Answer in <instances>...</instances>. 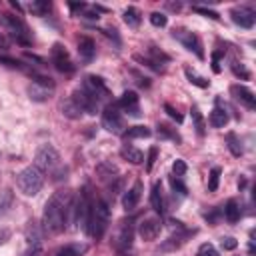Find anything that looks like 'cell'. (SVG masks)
<instances>
[{
  "instance_id": "obj_38",
  "label": "cell",
  "mask_w": 256,
  "mask_h": 256,
  "mask_svg": "<svg viewBox=\"0 0 256 256\" xmlns=\"http://www.w3.org/2000/svg\"><path fill=\"white\" fill-rule=\"evenodd\" d=\"M172 170H174V176H176V178H180V176H184V174H186L188 166H186V162H184V160L176 158V160H174V164H172Z\"/></svg>"
},
{
  "instance_id": "obj_10",
  "label": "cell",
  "mask_w": 256,
  "mask_h": 256,
  "mask_svg": "<svg viewBox=\"0 0 256 256\" xmlns=\"http://www.w3.org/2000/svg\"><path fill=\"white\" fill-rule=\"evenodd\" d=\"M82 90H86V92H88L92 98H96L98 102H102V100H106V98L110 96V92H108L104 80H102L100 76H94V74H88V76L84 78Z\"/></svg>"
},
{
  "instance_id": "obj_41",
  "label": "cell",
  "mask_w": 256,
  "mask_h": 256,
  "mask_svg": "<svg viewBox=\"0 0 256 256\" xmlns=\"http://www.w3.org/2000/svg\"><path fill=\"white\" fill-rule=\"evenodd\" d=\"M30 10L36 12V14H46L50 10V2H32L30 4Z\"/></svg>"
},
{
  "instance_id": "obj_46",
  "label": "cell",
  "mask_w": 256,
  "mask_h": 256,
  "mask_svg": "<svg viewBox=\"0 0 256 256\" xmlns=\"http://www.w3.org/2000/svg\"><path fill=\"white\" fill-rule=\"evenodd\" d=\"M0 64H6L10 68H22V62L16 58H10V56H0Z\"/></svg>"
},
{
  "instance_id": "obj_42",
  "label": "cell",
  "mask_w": 256,
  "mask_h": 256,
  "mask_svg": "<svg viewBox=\"0 0 256 256\" xmlns=\"http://www.w3.org/2000/svg\"><path fill=\"white\" fill-rule=\"evenodd\" d=\"M194 12H198V14L206 16V18H212V20H218V18H220V14H218L216 10H210V8H202V6H194Z\"/></svg>"
},
{
  "instance_id": "obj_25",
  "label": "cell",
  "mask_w": 256,
  "mask_h": 256,
  "mask_svg": "<svg viewBox=\"0 0 256 256\" xmlns=\"http://www.w3.org/2000/svg\"><path fill=\"white\" fill-rule=\"evenodd\" d=\"M96 172H98L100 180L108 182V180H114V178H116V174H118V168H116L112 162H100V164L96 166Z\"/></svg>"
},
{
  "instance_id": "obj_47",
  "label": "cell",
  "mask_w": 256,
  "mask_h": 256,
  "mask_svg": "<svg viewBox=\"0 0 256 256\" xmlns=\"http://www.w3.org/2000/svg\"><path fill=\"white\" fill-rule=\"evenodd\" d=\"M164 110L168 112V116H170V118H174L176 122H182V114H180V112H178L174 106H170V104H164Z\"/></svg>"
},
{
  "instance_id": "obj_4",
  "label": "cell",
  "mask_w": 256,
  "mask_h": 256,
  "mask_svg": "<svg viewBox=\"0 0 256 256\" xmlns=\"http://www.w3.org/2000/svg\"><path fill=\"white\" fill-rule=\"evenodd\" d=\"M2 22H4L6 30L10 32V36H12L18 44L28 46V44L32 42L30 30H28V26L24 24V20H22L20 16H16V14H4V16H2Z\"/></svg>"
},
{
  "instance_id": "obj_21",
  "label": "cell",
  "mask_w": 256,
  "mask_h": 256,
  "mask_svg": "<svg viewBox=\"0 0 256 256\" xmlns=\"http://www.w3.org/2000/svg\"><path fill=\"white\" fill-rule=\"evenodd\" d=\"M226 122H228V112H226V108L222 106V102L218 100V106L210 112V126H214V128H224Z\"/></svg>"
},
{
  "instance_id": "obj_16",
  "label": "cell",
  "mask_w": 256,
  "mask_h": 256,
  "mask_svg": "<svg viewBox=\"0 0 256 256\" xmlns=\"http://www.w3.org/2000/svg\"><path fill=\"white\" fill-rule=\"evenodd\" d=\"M72 98L82 106V110L84 112H88V114H96L98 110H100V102L96 100V98H92L86 90H82V88H78L74 94H72Z\"/></svg>"
},
{
  "instance_id": "obj_18",
  "label": "cell",
  "mask_w": 256,
  "mask_h": 256,
  "mask_svg": "<svg viewBox=\"0 0 256 256\" xmlns=\"http://www.w3.org/2000/svg\"><path fill=\"white\" fill-rule=\"evenodd\" d=\"M52 92H54V88H52V86H46V84L32 82V84L28 86V96H30V100H34V102H46V100L52 96Z\"/></svg>"
},
{
  "instance_id": "obj_31",
  "label": "cell",
  "mask_w": 256,
  "mask_h": 256,
  "mask_svg": "<svg viewBox=\"0 0 256 256\" xmlns=\"http://www.w3.org/2000/svg\"><path fill=\"white\" fill-rule=\"evenodd\" d=\"M184 74H186V78H188L192 84H196V86H200V88H206V86H208V80L202 78V76H198L192 68H184Z\"/></svg>"
},
{
  "instance_id": "obj_24",
  "label": "cell",
  "mask_w": 256,
  "mask_h": 256,
  "mask_svg": "<svg viewBox=\"0 0 256 256\" xmlns=\"http://www.w3.org/2000/svg\"><path fill=\"white\" fill-rule=\"evenodd\" d=\"M240 216H242V210H240V204L234 200V198H230L228 202H226V206H224V218L228 220V222H238L240 220Z\"/></svg>"
},
{
  "instance_id": "obj_44",
  "label": "cell",
  "mask_w": 256,
  "mask_h": 256,
  "mask_svg": "<svg viewBox=\"0 0 256 256\" xmlns=\"http://www.w3.org/2000/svg\"><path fill=\"white\" fill-rule=\"evenodd\" d=\"M156 156H158V148L152 146L150 152H148V158H146V170H148V172L152 170V166H154V162H156Z\"/></svg>"
},
{
  "instance_id": "obj_27",
  "label": "cell",
  "mask_w": 256,
  "mask_h": 256,
  "mask_svg": "<svg viewBox=\"0 0 256 256\" xmlns=\"http://www.w3.org/2000/svg\"><path fill=\"white\" fill-rule=\"evenodd\" d=\"M226 146H228V150H230V154L232 156H242V144H240V138L234 134V132H228L226 134Z\"/></svg>"
},
{
  "instance_id": "obj_34",
  "label": "cell",
  "mask_w": 256,
  "mask_h": 256,
  "mask_svg": "<svg viewBox=\"0 0 256 256\" xmlns=\"http://www.w3.org/2000/svg\"><path fill=\"white\" fill-rule=\"evenodd\" d=\"M148 54L152 56V62H154V64H160V62H168V60H170L168 54H164V52L158 50L156 46H150V48H148Z\"/></svg>"
},
{
  "instance_id": "obj_9",
  "label": "cell",
  "mask_w": 256,
  "mask_h": 256,
  "mask_svg": "<svg viewBox=\"0 0 256 256\" xmlns=\"http://www.w3.org/2000/svg\"><path fill=\"white\" fill-rule=\"evenodd\" d=\"M172 36H174L186 50L194 52L198 58H204L202 42H200V38H198L194 32H190V30H186V28H174V30H172Z\"/></svg>"
},
{
  "instance_id": "obj_29",
  "label": "cell",
  "mask_w": 256,
  "mask_h": 256,
  "mask_svg": "<svg viewBox=\"0 0 256 256\" xmlns=\"http://www.w3.org/2000/svg\"><path fill=\"white\" fill-rule=\"evenodd\" d=\"M190 114H192V122H194L196 134H198V136H204V132H206V122H204V118H202V114H200L198 106H192Z\"/></svg>"
},
{
  "instance_id": "obj_15",
  "label": "cell",
  "mask_w": 256,
  "mask_h": 256,
  "mask_svg": "<svg viewBox=\"0 0 256 256\" xmlns=\"http://www.w3.org/2000/svg\"><path fill=\"white\" fill-rule=\"evenodd\" d=\"M116 106H118V108H122V110H124L126 114H130V116H140L138 96H136V92H132V90H126V92L118 98Z\"/></svg>"
},
{
  "instance_id": "obj_32",
  "label": "cell",
  "mask_w": 256,
  "mask_h": 256,
  "mask_svg": "<svg viewBox=\"0 0 256 256\" xmlns=\"http://www.w3.org/2000/svg\"><path fill=\"white\" fill-rule=\"evenodd\" d=\"M158 136H162V138H170V140H174V142H180L182 138L178 136V132H174L168 124H158Z\"/></svg>"
},
{
  "instance_id": "obj_11",
  "label": "cell",
  "mask_w": 256,
  "mask_h": 256,
  "mask_svg": "<svg viewBox=\"0 0 256 256\" xmlns=\"http://www.w3.org/2000/svg\"><path fill=\"white\" fill-rule=\"evenodd\" d=\"M230 16H232V22L238 24L240 28H252L256 22V12L250 6H236L230 10Z\"/></svg>"
},
{
  "instance_id": "obj_12",
  "label": "cell",
  "mask_w": 256,
  "mask_h": 256,
  "mask_svg": "<svg viewBox=\"0 0 256 256\" xmlns=\"http://www.w3.org/2000/svg\"><path fill=\"white\" fill-rule=\"evenodd\" d=\"M52 62H54L56 70H60V72H66V74L74 72V64H72L66 48L62 44H58V42L52 46Z\"/></svg>"
},
{
  "instance_id": "obj_35",
  "label": "cell",
  "mask_w": 256,
  "mask_h": 256,
  "mask_svg": "<svg viewBox=\"0 0 256 256\" xmlns=\"http://www.w3.org/2000/svg\"><path fill=\"white\" fill-rule=\"evenodd\" d=\"M182 242H184L182 236H170V238L162 244V250H166V252H168V250H176V248L182 246Z\"/></svg>"
},
{
  "instance_id": "obj_5",
  "label": "cell",
  "mask_w": 256,
  "mask_h": 256,
  "mask_svg": "<svg viewBox=\"0 0 256 256\" xmlns=\"http://www.w3.org/2000/svg\"><path fill=\"white\" fill-rule=\"evenodd\" d=\"M58 164H60V154H58V150H56L52 144H44V146L38 148V152H36V156H34V166H36L38 170L50 172V170H54Z\"/></svg>"
},
{
  "instance_id": "obj_6",
  "label": "cell",
  "mask_w": 256,
  "mask_h": 256,
  "mask_svg": "<svg viewBox=\"0 0 256 256\" xmlns=\"http://www.w3.org/2000/svg\"><path fill=\"white\" fill-rule=\"evenodd\" d=\"M102 128L112 134H122L126 130L124 116L120 114V108L116 104H110L102 110Z\"/></svg>"
},
{
  "instance_id": "obj_8",
  "label": "cell",
  "mask_w": 256,
  "mask_h": 256,
  "mask_svg": "<svg viewBox=\"0 0 256 256\" xmlns=\"http://www.w3.org/2000/svg\"><path fill=\"white\" fill-rule=\"evenodd\" d=\"M92 192H90V184H86L82 190H80V198H78V204H76V222L78 226L86 232L88 228V218H90V208H92Z\"/></svg>"
},
{
  "instance_id": "obj_20",
  "label": "cell",
  "mask_w": 256,
  "mask_h": 256,
  "mask_svg": "<svg viewBox=\"0 0 256 256\" xmlns=\"http://www.w3.org/2000/svg\"><path fill=\"white\" fill-rule=\"evenodd\" d=\"M60 108H62V114L66 116V118H70V120H76V118H80L82 116V106L70 96V98H66L62 104H60Z\"/></svg>"
},
{
  "instance_id": "obj_7",
  "label": "cell",
  "mask_w": 256,
  "mask_h": 256,
  "mask_svg": "<svg viewBox=\"0 0 256 256\" xmlns=\"http://www.w3.org/2000/svg\"><path fill=\"white\" fill-rule=\"evenodd\" d=\"M132 238H134V222L132 220H122L114 238V248L120 256H126L132 248Z\"/></svg>"
},
{
  "instance_id": "obj_13",
  "label": "cell",
  "mask_w": 256,
  "mask_h": 256,
  "mask_svg": "<svg viewBox=\"0 0 256 256\" xmlns=\"http://www.w3.org/2000/svg\"><path fill=\"white\" fill-rule=\"evenodd\" d=\"M162 230V220L158 216H150V218H144L138 226V232L142 236V240H154Z\"/></svg>"
},
{
  "instance_id": "obj_26",
  "label": "cell",
  "mask_w": 256,
  "mask_h": 256,
  "mask_svg": "<svg viewBox=\"0 0 256 256\" xmlns=\"http://www.w3.org/2000/svg\"><path fill=\"white\" fill-rule=\"evenodd\" d=\"M122 136L128 138V140H134V138H150L152 136V130L148 126H130V128H126L122 132Z\"/></svg>"
},
{
  "instance_id": "obj_1",
  "label": "cell",
  "mask_w": 256,
  "mask_h": 256,
  "mask_svg": "<svg viewBox=\"0 0 256 256\" xmlns=\"http://www.w3.org/2000/svg\"><path fill=\"white\" fill-rule=\"evenodd\" d=\"M72 194L68 190H58L54 192L46 206H44V214H42V226L44 232L48 234H60L66 224H68V214L72 210Z\"/></svg>"
},
{
  "instance_id": "obj_28",
  "label": "cell",
  "mask_w": 256,
  "mask_h": 256,
  "mask_svg": "<svg viewBox=\"0 0 256 256\" xmlns=\"http://www.w3.org/2000/svg\"><path fill=\"white\" fill-rule=\"evenodd\" d=\"M84 252H86L84 244H66L56 252V256H82Z\"/></svg>"
},
{
  "instance_id": "obj_14",
  "label": "cell",
  "mask_w": 256,
  "mask_h": 256,
  "mask_svg": "<svg viewBox=\"0 0 256 256\" xmlns=\"http://www.w3.org/2000/svg\"><path fill=\"white\" fill-rule=\"evenodd\" d=\"M230 94L234 96L236 102L244 104L246 108H250V110L256 108V96H254V92H252L250 88H246V86H242V84H232V86H230Z\"/></svg>"
},
{
  "instance_id": "obj_39",
  "label": "cell",
  "mask_w": 256,
  "mask_h": 256,
  "mask_svg": "<svg viewBox=\"0 0 256 256\" xmlns=\"http://www.w3.org/2000/svg\"><path fill=\"white\" fill-rule=\"evenodd\" d=\"M198 256H220V254L216 252V248H214L210 242H204V244H200V248H198Z\"/></svg>"
},
{
  "instance_id": "obj_36",
  "label": "cell",
  "mask_w": 256,
  "mask_h": 256,
  "mask_svg": "<svg viewBox=\"0 0 256 256\" xmlns=\"http://www.w3.org/2000/svg\"><path fill=\"white\" fill-rule=\"evenodd\" d=\"M12 204V192L10 190H2L0 192V212H6Z\"/></svg>"
},
{
  "instance_id": "obj_49",
  "label": "cell",
  "mask_w": 256,
  "mask_h": 256,
  "mask_svg": "<svg viewBox=\"0 0 256 256\" xmlns=\"http://www.w3.org/2000/svg\"><path fill=\"white\" fill-rule=\"evenodd\" d=\"M10 238V230L8 228H0V246Z\"/></svg>"
},
{
  "instance_id": "obj_37",
  "label": "cell",
  "mask_w": 256,
  "mask_h": 256,
  "mask_svg": "<svg viewBox=\"0 0 256 256\" xmlns=\"http://www.w3.org/2000/svg\"><path fill=\"white\" fill-rule=\"evenodd\" d=\"M150 22H152V26L164 28V26L168 24V18H166L162 12H152V14H150Z\"/></svg>"
},
{
  "instance_id": "obj_40",
  "label": "cell",
  "mask_w": 256,
  "mask_h": 256,
  "mask_svg": "<svg viewBox=\"0 0 256 256\" xmlns=\"http://www.w3.org/2000/svg\"><path fill=\"white\" fill-rule=\"evenodd\" d=\"M232 72L238 76V78H242V80H248L250 78V72L244 68V64H238V62H232Z\"/></svg>"
},
{
  "instance_id": "obj_19",
  "label": "cell",
  "mask_w": 256,
  "mask_h": 256,
  "mask_svg": "<svg viewBox=\"0 0 256 256\" xmlns=\"http://www.w3.org/2000/svg\"><path fill=\"white\" fill-rule=\"evenodd\" d=\"M78 54H80V58L86 60V62H90V60L94 58L96 46H94V40H92L90 36H80V38H78Z\"/></svg>"
},
{
  "instance_id": "obj_2",
  "label": "cell",
  "mask_w": 256,
  "mask_h": 256,
  "mask_svg": "<svg viewBox=\"0 0 256 256\" xmlns=\"http://www.w3.org/2000/svg\"><path fill=\"white\" fill-rule=\"evenodd\" d=\"M108 224H110V208H108V202L102 200V198H94L92 202V208H90V218H88V228H86V234L100 240L104 236V232L108 230Z\"/></svg>"
},
{
  "instance_id": "obj_43",
  "label": "cell",
  "mask_w": 256,
  "mask_h": 256,
  "mask_svg": "<svg viewBox=\"0 0 256 256\" xmlns=\"http://www.w3.org/2000/svg\"><path fill=\"white\" fill-rule=\"evenodd\" d=\"M134 60H136V62H142V64H146V66H148V68H152L154 72H162V66L154 64L150 58H142V56H138V54H136V56H134Z\"/></svg>"
},
{
  "instance_id": "obj_48",
  "label": "cell",
  "mask_w": 256,
  "mask_h": 256,
  "mask_svg": "<svg viewBox=\"0 0 256 256\" xmlns=\"http://www.w3.org/2000/svg\"><path fill=\"white\" fill-rule=\"evenodd\" d=\"M170 186H172V190H178L180 194H186V192H188L186 186L180 182V178H174V176H172V178H170Z\"/></svg>"
},
{
  "instance_id": "obj_45",
  "label": "cell",
  "mask_w": 256,
  "mask_h": 256,
  "mask_svg": "<svg viewBox=\"0 0 256 256\" xmlns=\"http://www.w3.org/2000/svg\"><path fill=\"white\" fill-rule=\"evenodd\" d=\"M220 246H222V250H234V248L238 246V242H236L232 236H224V238L220 240Z\"/></svg>"
},
{
  "instance_id": "obj_3",
  "label": "cell",
  "mask_w": 256,
  "mask_h": 256,
  "mask_svg": "<svg viewBox=\"0 0 256 256\" xmlns=\"http://www.w3.org/2000/svg\"><path fill=\"white\" fill-rule=\"evenodd\" d=\"M42 184H44V172L38 170L34 164L26 166L16 176V186L24 196H36L42 190Z\"/></svg>"
},
{
  "instance_id": "obj_30",
  "label": "cell",
  "mask_w": 256,
  "mask_h": 256,
  "mask_svg": "<svg viewBox=\"0 0 256 256\" xmlns=\"http://www.w3.org/2000/svg\"><path fill=\"white\" fill-rule=\"evenodd\" d=\"M140 20H142V16H140V10H138V8L130 6V8H126V10H124V22H126L128 26L136 28V26L140 24Z\"/></svg>"
},
{
  "instance_id": "obj_23",
  "label": "cell",
  "mask_w": 256,
  "mask_h": 256,
  "mask_svg": "<svg viewBox=\"0 0 256 256\" xmlns=\"http://www.w3.org/2000/svg\"><path fill=\"white\" fill-rule=\"evenodd\" d=\"M120 156H122L124 160H128L130 164H140V162L144 160L142 150H138V148H134V146H130V144H126V146L120 148Z\"/></svg>"
},
{
  "instance_id": "obj_22",
  "label": "cell",
  "mask_w": 256,
  "mask_h": 256,
  "mask_svg": "<svg viewBox=\"0 0 256 256\" xmlns=\"http://www.w3.org/2000/svg\"><path fill=\"white\" fill-rule=\"evenodd\" d=\"M150 204H152V210L156 214H164V198H162V186H160V182H154V186H152Z\"/></svg>"
},
{
  "instance_id": "obj_33",
  "label": "cell",
  "mask_w": 256,
  "mask_h": 256,
  "mask_svg": "<svg viewBox=\"0 0 256 256\" xmlns=\"http://www.w3.org/2000/svg\"><path fill=\"white\" fill-rule=\"evenodd\" d=\"M220 168L218 166H214L212 170H210V176H208V190L210 192H216L218 190V182H220Z\"/></svg>"
},
{
  "instance_id": "obj_50",
  "label": "cell",
  "mask_w": 256,
  "mask_h": 256,
  "mask_svg": "<svg viewBox=\"0 0 256 256\" xmlns=\"http://www.w3.org/2000/svg\"><path fill=\"white\" fill-rule=\"evenodd\" d=\"M168 8H170V10H176V12H178V10L182 8V4H180V2H176V4H174V2H168Z\"/></svg>"
},
{
  "instance_id": "obj_17",
  "label": "cell",
  "mask_w": 256,
  "mask_h": 256,
  "mask_svg": "<svg viewBox=\"0 0 256 256\" xmlns=\"http://www.w3.org/2000/svg\"><path fill=\"white\" fill-rule=\"evenodd\" d=\"M140 196H142V182L136 180V182L132 184V188H128V190L124 192V196H122V206H124L128 212H132V210L138 206Z\"/></svg>"
},
{
  "instance_id": "obj_51",
  "label": "cell",
  "mask_w": 256,
  "mask_h": 256,
  "mask_svg": "<svg viewBox=\"0 0 256 256\" xmlns=\"http://www.w3.org/2000/svg\"><path fill=\"white\" fill-rule=\"evenodd\" d=\"M0 48H2V50H6V48H8V40H6L2 34H0Z\"/></svg>"
}]
</instances>
